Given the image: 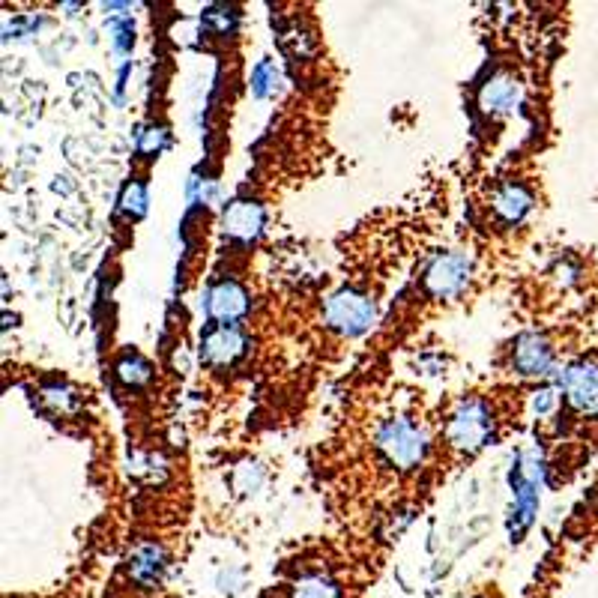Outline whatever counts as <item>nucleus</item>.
I'll return each instance as SVG.
<instances>
[{"label": "nucleus", "mask_w": 598, "mask_h": 598, "mask_svg": "<svg viewBox=\"0 0 598 598\" xmlns=\"http://www.w3.org/2000/svg\"><path fill=\"white\" fill-rule=\"evenodd\" d=\"M201 24H204L213 36H231V33L237 30L240 18H237V12L228 9V6H210V9H204Z\"/></svg>", "instance_id": "dca6fc26"}, {"label": "nucleus", "mask_w": 598, "mask_h": 598, "mask_svg": "<svg viewBox=\"0 0 598 598\" xmlns=\"http://www.w3.org/2000/svg\"><path fill=\"white\" fill-rule=\"evenodd\" d=\"M377 320V305L374 299L356 288H341L323 305V323L329 329H335L338 335H362L371 329V323Z\"/></svg>", "instance_id": "7ed1b4c3"}, {"label": "nucleus", "mask_w": 598, "mask_h": 598, "mask_svg": "<svg viewBox=\"0 0 598 598\" xmlns=\"http://www.w3.org/2000/svg\"><path fill=\"white\" fill-rule=\"evenodd\" d=\"M108 30H111V45H114V51H120V54L132 51V42H135V24H132L129 18H114V21L108 24Z\"/></svg>", "instance_id": "6ab92c4d"}, {"label": "nucleus", "mask_w": 598, "mask_h": 598, "mask_svg": "<svg viewBox=\"0 0 598 598\" xmlns=\"http://www.w3.org/2000/svg\"><path fill=\"white\" fill-rule=\"evenodd\" d=\"M530 207H533V195L518 183H506L494 195V213L506 225H518L530 213Z\"/></svg>", "instance_id": "f8f14e48"}, {"label": "nucleus", "mask_w": 598, "mask_h": 598, "mask_svg": "<svg viewBox=\"0 0 598 598\" xmlns=\"http://www.w3.org/2000/svg\"><path fill=\"white\" fill-rule=\"evenodd\" d=\"M446 440L458 452H479L494 440V413L482 398H461L446 422Z\"/></svg>", "instance_id": "f03ea898"}, {"label": "nucleus", "mask_w": 598, "mask_h": 598, "mask_svg": "<svg viewBox=\"0 0 598 598\" xmlns=\"http://www.w3.org/2000/svg\"><path fill=\"white\" fill-rule=\"evenodd\" d=\"M45 398L51 401V404H57V407H69L72 401H69V392L63 389V386H51V389H45Z\"/></svg>", "instance_id": "412c9836"}, {"label": "nucleus", "mask_w": 598, "mask_h": 598, "mask_svg": "<svg viewBox=\"0 0 598 598\" xmlns=\"http://www.w3.org/2000/svg\"><path fill=\"white\" fill-rule=\"evenodd\" d=\"M377 449L398 470H413L428 455V434L407 416H392L377 428Z\"/></svg>", "instance_id": "f257e3e1"}, {"label": "nucleus", "mask_w": 598, "mask_h": 598, "mask_svg": "<svg viewBox=\"0 0 598 598\" xmlns=\"http://www.w3.org/2000/svg\"><path fill=\"white\" fill-rule=\"evenodd\" d=\"M264 222H267V213L252 198H237L222 213V231L234 243H255L264 231Z\"/></svg>", "instance_id": "6e6552de"}, {"label": "nucleus", "mask_w": 598, "mask_h": 598, "mask_svg": "<svg viewBox=\"0 0 598 598\" xmlns=\"http://www.w3.org/2000/svg\"><path fill=\"white\" fill-rule=\"evenodd\" d=\"M120 210L129 219H144L147 216V186L141 180H129L123 195H120Z\"/></svg>", "instance_id": "f3484780"}, {"label": "nucleus", "mask_w": 598, "mask_h": 598, "mask_svg": "<svg viewBox=\"0 0 598 598\" xmlns=\"http://www.w3.org/2000/svg\"><path fill=\"white\" fill-rule=\"evenodd\" d=\"M560 404V395H557V386H542L530 395V410L536 416H551Z\"/></svg>", "instance_id": "aec40b11"}, {"label": "nucleus", "mask_w": 598, "mask_h": 598, "mask_svg": "<svg viewBox=\"0 0 598 598\" xmlns=\"http://www.w3.org/2000/svg\"><path fill=\"white\" fill-rule=\"evenodd\" d=\"M524 102V87L512 75H494L479 90V108L485 114H512Z\"/></svg>", "instance_id": "9d476101"}, {"label": "nucleus", "mask_w": 598, "mask_h": 598, "mask_svg": "<svg viewBox=\"0 0 598 598\" xmlns=\"http://www.w3.org/2000/svg\"><path fill=\"white\" fill-rule=\"evenodd\" d=\"M291 598H341V590L329 575L311 572V575H302L291 587Z\"/></svg>", "instance_id": "ddd939ff"}, {"label": "nucleus", "mask_w": 598, "mask_h": 598, "mask_svg": "<svg viewBox=\"0 0 598 598\" xmlns=\"http://www.w3.org/2000/svg\"><path fill=\"white\" fill-rule=\"evenodd\" d=\"M473 273V261L464 252H440L425 270V291L437 299L458 297Z\"/></svg>", "instance_id": "39448f33"}, {"label": "nucleus", "mask_w": 598, "mask_h": 598, "mask_svg": "<svg viewBox=\"0 0 598 598\" xmlns=\"http://www.w3.org/2000/svg\"><path fill=\"white\" fill-rule=\"evenodd\" d=\"M279 87H282V72H279V66H276L273 60H258V66H255V72H252V93H255L258 99H270V96L279 93Z\"/></svg>", "instance_id": "4468645a"}, {"label": "nucleus", "mask_w": 598, "mask_h": 598, "mask_svg": "<svg viewBox=\"0 0 598 598\" xmlns=\"http://www.w3.org/2000/svg\"><path fill=\"white\" fill-rule=\"evenodd\" d=\"M554 386L563 389L575 410L593 413L598 410V365L596 362H575L566 371L554 374Z\"/></svg>", "instance_id": "423d86ee"}, {"label": "nucleus", "mask_w": 598, "mask_h": 598, "mask_svg": "<svg viewBox=\"0 0 598 598\" xmlns=\"http://www.w3.org/2000/svg\"><path fill=\"white\" fill-rule=\"evenodd\" d=\"M512 368L524 377H545L554 371V347L545 335L527 332L512 347Z\"/></svg>", "instance_id": "1a4fd4ad"}, {"label": "nucleus", "mask_w": 598, "mask_h": 598, "mask_svg": "<svg viewBox=\"0 0 598 598\" xmlns=\"http://www.w3.org/2000/svg\"><path fill=\"white\" fill-rule=\"evenodd\" d=\"M117 377L129 386H144L153 377V365L141 356V353H126L117 362Z\"/></svg>", "instance_id": "2eb2a0df"}, {"label": "nucleus", "mask_w": 598, "mask_h": 598, "mask_svg": "<svg viewBox=\"0 0 598 598\" xmlns=\"http://www.w3.org/2000/svg\"><path fill=\"white\" fill-rule=\"evenodd\" d=\"M249 308L252 299L234 279H219L207 285V291L201 294V311L207 320H213V326H237L249 314Z\"/></svg>", "instance_id": "20e7f679"}, {"label": "nucleus", "mask_w": 598, "mask_h": 598, "mask_svg": "<svg viewBox=\"0 0 598 598\" xmlns=\"http://www.w3.org/2000/svg\"><path fill=\"white\" fill-rule=\"evenodd\" d=\"M201 359L213 368H225L234 365L237 359L246 356L249 350V338L240 326H210L201 335Z\"/></svg>", "instance_id": "0eeeda50"}, {"label": "nucleus", "mask_w": 598, "mask_h": 598, "mask_svg": "<svg viewBox=\"0 0 598 598\" xmlns=\"http://www.w3.org/2000/svg\"><path fill=\"white\" fill-rule=\"evenodd\" d=\"M168 569L165 551L159 545H141L132 557H129V578L147 590L162 584V575Z\"/></svg>", "instance_id": "9b49d317"}, {"label": "nucleus", "mask_w": 598, "mask_h": 598, "mask_svg": "<svg viewBox=\"0 0 598 598\" xmlns=\"http://www.w3.org/2000/svg\"><path fill=\"white\" fill-rule=\"evenodd\" d=\"M168 141H171V135H168L165 126H150V129H144L138 135V153L147 156V159H153V156H159L168 147Z\"/></svg>", "instance_id": "a211bd4d"}, {"label": "nucleus", "mask_w": 598, "mask_h": 598, "mask_svg": "<svg viewBox=\"0 0 598 598\" xmlns=\"http://www.w3.org/2000/svg\"><path fill=\"white\" fill-rule=\"evenodd\" d=\"M476 598H485V596H476Z\"/></svg>", "instance_id": "4be33fe9"}]
</instances>
